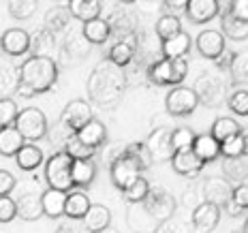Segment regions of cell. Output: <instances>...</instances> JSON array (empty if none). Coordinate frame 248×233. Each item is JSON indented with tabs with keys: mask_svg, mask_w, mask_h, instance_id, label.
<instances>
[{
	"mask_svg": "<svg viewBox=\"0 0 248 233\" xmlns=\"http://www.w3.org/2000/svg\"><path fill=\"white\" fill-rule=\"evenodd\" d=\"M81 220H84V227L88 231L94 233V231H101L111 225V212L101 203H92L90 210L86 212V216Z\"/></svg>",
	"mask_w": 248,
	"mask_h": 233,
	"instance_id": "obj_22",
	"label": "cell"
},
{
	"mask_svg": "<svg viewBox=\"0 0 248 233\" xmlns=\"http://www.w3.org/2000/svg\"><path fill=\"white\" fill-rule=\"evenodd\" d=\"M150 188H152V186H150L148 180L143 178V175H139L135 182L124 190V197H126L131 203H143V201H146V197H148V193H150Z\"/></svg>",
	"mask_w": 248,
	"mask_h": 233,
	"instance_id": "obj_36",
	"label": "cell"
},
{
	"mask_svg": "<svg viewBox=\"0 0 248 233\" xmlns=\"http://www.w3.org/2000/svg\"><path fill=\"white\" fill-rule=\"evenodd\" d=\"M90 199H88L86 193H79V190H75V193H69L66 195V205H64V214L69 216V218H84L86 212L90 210Z\"/></svg>",
	"mask_w": 248,
	"mask_h": 233,
	"instance_id": "obj_31",
	"label": "cell"
},
{
	"mask_svg": "<svg viewBox=\"0 0 248 233\" xmlns=\"http://www.w3.org/2000/svg\"><path fill=\"white\" fill-rule=\"evenodd\" d=\"M15 188V178L11 171L0 169V195H11V190Z\"/></svg>",
	"mask_w": 248,
	"mask_h": 233,
	"instance_id": "obj_49",
	"label": "cell"
},
{
	"mask_svg": "<svg viewBox=\"0 0 248 233\" xmlns=\"http://www.w3.org/2000/svg\"><path fill=\"white\" fill-rule=\"evenodd\" d=\"M242 154H246V143H244L242 133H237V135L225 139V141H220V156L223 158L242 156Z\"/></svg>",
	"mask_w": 248,
	"mask_h": 233,
	"instance_id": "obj_37",
	"label": "cell"
},
{
	"mask_svg": "<svg viewBox=\"0 0 248 233\" xmlns=\"http://www.w3.org/2000/svg\"><path fill=\"white\" fill-rule=\"evenodd\" d=\"M212 135H214L218 141H225V139L237 135V133H242V126L240 122H235L233 118H216L214 124H212Z\"/></svg>",
	"mask_w": 248,
	"mask_h": 233,
	"instance_id": "obj_32",
	"label": "cell"
},
{
	"mask_svg": "<svg viewBox=\"0 0 248 233\" xmlns=\"http://www.w3.org/2000/svg\"><path fill=\"white\" fill-rule=\"evenodd\" d=\"M167 111L171 116H188L197 109L199 105V94L195 92V88H186V86H175L169 90L167 98H165Z\"/></svg>",
	"mask_w": 248,
	"mask_h": 233,
	"instance_id": "obj_8",
	"label": "cell"
},
{
	"mask_svg": "<svg viewBox=\"0 0 248 233\" xmlns=\"http://www.w3.org/2000/svg\"><path fill=\"white\" fill-rule=\"evenodd\" d=\"M146 146L152 154V160H171L173 156V146H171V131L169 128H154L146 139Z\"/></svg>",
	"mask_w": 248,
	"mask_h": 233,
	"instance_id": "obj_13",
	"label": "cell"
},
{
	"mask_svg": "<svg viewBox=\"0 0 248 233\" xmlns=\"http://www.w3.org/2000/svg\"><path fill=\"white\" fill-rule=\"evenodd\" d=\"M15 160H17L19 169H24V171H32V169H37L39 165L43 163V152H41V148L34 146L32 141H26L24 148L15 154Z\"/></svg>",
	"mask_w": 248,
	"mask_h": 233,
	"instance_id": "obj_29",
	"label": "cell"
},
{
	"mask_svg": "<svg viewBox=\"0 0 248 233\" xmlns=\"http://www.w3.org/2000/svg\"><path fill=\"white\" fill-rule=\"evenodd\" d=\"M233 60H235V51H223L220 54V58H216V66L218 69H227V71H231V64H233Z\"/></svg>",
	"mask_w": 248,
	"mask_h": 233,
	"instance_id": "obj_51",
	"label": "cell"
},
{
	"mask_svg": "<svg viewBox=\"0 0 248 233\" xmlns=\"http://www.w3.org/2000/svg\"><path fill=\"white\" fill-rule=\"evenodd\" d=\"M133 54H135V45L131 41H118L109 49V60L118 66H126L133 60Z\"/></svg>",
	"mask_w": 248,
	"mask_h": 233,
	"instance_id": "obj_34",
	"label": "cell"
},
{
	"mask_svg": "<svg viewBox=\"0 0 248 233\" xmlns=\"http://www.w3.org/2000/svg\"><path fill=\"white\" fill-rule=\"evenodd\" d=\"M201 190H203V199L218 205V208H225L231 201V197H233V186H231V182L227 178H218V175L205 178Z\"/></svg>",
	"mask_w": 248,
	"mask_h": 233,
	"instance_id": "obj_10",
	"label": "cell"
},
{
	"mask_svg": "<svg viewBox=\"0 0 248 233\" xmlns=\"http://www.w3.org/2000/svg\"><path fill=\"white\" fill-rule=\"evenodd\" d=\"M188 75L186 58H161L148 69V79L156 86H180Z\"/></svg>",
	"mask_w": 248,
	"mask_h": 233,
	"instance_id": "obj_4",
	"label": "cell"
},
{
	"mask_svg": "<svg viewBox=\"0 0 248 233\" xmlns=\"http://www.w3.org/2000/svg\"><path fill=\"white\" fill-rule=\"evenodd\" d=\"M69 9L75 19L88 22V19L101 17L103 0H69Z\"/></svg>",
	"mask_w": 248,
	"mask_h": 233,
	"instance_id": "obj_28",
	"label": "cell"
},
{
	"mask_svg": "<svg viewBox=\"0 0 248 233\" xmlns=\"http://www.w3.org/2000/svg\"><path fill=\"white\" fill-rule=\"evenodd\" d=\"M143 210L156 222L171 220V216L175 214V199L165 188H150L146 201H143Z\"/></svg>",
	"mask_w": 248,
	"mask_h": 233,
	"instance_id": "obj_6",
	"label": "cell"
},
{
	"mask_svg": "<svg viewBox=\"0 0 248 233\" xmlns=\"http://www.w3.org/2000/svg\"><path fill=\"white\" fill-rule=\"evenodd\" d=\"M90 120H92V107H90V103L81 101V98L71 101L69 105L64 107L62 116H60V122L64 124V126H69L71 131H75V133Z\"/></svg>",
	"mask_w": 248,
	"mask_h": 233,
	"instance_id": "obj_11",
	"label": "cell"
},
{
	"mask_svg": "<svg viewBox=\"0 0 248 233\" xmlns=\"http://www.w3.org/2000/svg\"><path fill=\"white\" fill-rule=\"evenodd\" d=\"M39 0H9V13L15 19H28L37 11Z\"/></svg>",
	"mask_w": 248,
	"mask_h": 233,
	"instance_id": "obj_41",
	"label": "cell"
},
{
	"mask_svg": "<svg viewBox=\"0 0 248 233\" xmlns=\"http://www.w3.org/2000/svg\"><path fill=\"white\" fill-rule=\"evenodd\" d=\"M190 49V37L184 32V30H180L178 34H173V37L165 39L163 41V58H186V54H188Z\"/></svg>",
	"mask_w": 248,
	"mask_h": 233,
	"instance_id": "obj_23",
	"label": "cell"
},
{
	"mask_svg": "<svg viewBox=\"0 0 248 233\" xmlns=\"http://www.w3.org/2000/svg\"><path fill=\"white\" fill-rule=\"evenodd\" d=\"M81 32H84V37L90 41L92 45H101V43H105V41L111 37V26H109L107 19L94 17V19H88V22H84Z\"/></svg>",
	"mask_w": 248,
	"mask_h": 233,
	"instance_id": "obj_25",
	"label": "cell"
},
{
	"mask_svg": "<svg viewBox=\"0 0 248 233\" xmlns=\"http://www.w3.org/2000/svg\"><path fill=\"white\" fill-rule=\"evenodd\" d=\"M231 201L237 205L240 210H248V182H242V184H235L233 188V197Z\"/></svg>",
	"mask_w": 248,
	"mask_h": 233,
	"instance_id": "obj_48",
	"label": "cell"
},
{
	"mask_svg": "<svg viewBox=\"0 0 248 233\" xmlns=\"http://www.w3.org/2000/svg\"><path fill=\"white\" fill-rule=\"evenodd\" d=\"M124 152L128 154V156H133L137 160L139 165H141V169L146 171V169H150V165L154 163L152 160V154H150V150L146 146V141H137V143H128L126 148H124Z\"/></svg>",
	"mask_w": 248,
	"mask_h": 233,
	"instance_id": "obj_38",
	"label": "cell"
},
{
	"mask_svg": "<svg viewBox=\"0 0 248 233\" xmlns=\"http://www.w3.org/2000/svg\"><path fill=\"white\" fill-rule=\"evenodd\" d=\"M45 212H43V201H41V195H24L17 199V216L24 220H37L41 218Z\"/></svg>",
	"mask_w": 248,
	"mask_h": 233,
	"instance_id": "obj_27",
	"label": "cell"
},
{
	"mask_svg": "<svg viewBox=\"0 0 248 233\" xmlns=\"http://www.w3.org/2000/svg\"><path fill=\"white\" fill-rule=\"evenodd\" d=\"M171 167H173V171L178 175H184V178H195L197 173L203 171L205 163L193 152V148H188V150H178V152H173Z\"/></svg>",
	"mask_w": 248,
	"mask_h": 233,
	"instance_id": "obj_15",
	"label": "cell"
},
{
	"mask_svg": "<svg viewBox=\"0 0 248 233\" xmlns=\"http://www.w3.org/2000/svg\"><path fill=\"white\" fill-rule=\"evenodd\" d=\"M229 13L248 22V0H231L229 2Z\"/></svg>",
	"mask_w": 248,
	"mask_h": 233,
	"instance_id": "obj_50",
	"label": "cell"
},
{
	"mask_svg": "<svg viewBox=\"0 0 248 233\" xmlns=\"http://www.w3.org/2000/svg\"><path fill=\"white\" fill-rule=\"evenodd\" d=\"M242 137H244V143H246V154H248V128H242Z\"/></svg>",
	"mask_w": 248,
	"mask_h": 233,
	"instance_id": "obj_57",
	"label": "cell"
},
{
	"mask_svg": "<svg viewBox=\"0 0 248 233\" xmlns=\"http://www.w3.org/2000/svg\"><path fill=\"white\" fill-rule=\"evenodd\" d=\"M71 17H73L71 9L54 7V9H49V11H47V15H45V28L51 30V32H56V30H62L66 24L71 22Z\"/></svg>",
	"mask_w": 248,
	"mask_h": 233,
	"instance_id": "obj_35",
	"label": "cell"
},
{
	"mask_svg": "<svg viewBox=\"0 0 248 233\" xmlns=\"http://www.w3.org/2000/svg\"><path fill=\"white\" fill-rule=\"evenodd\" d=\"M75 135H77V139H79L81 143H86V146L99 150L101 146H105V141H107V128H105V124H103V122H99V120H94V118H92L90 122L84 124V126L75 133Z\"/></svg>",
	"mask_w": 248,
	"mask_h": 233,
	"instance_id": "obj_18",
	"label": "cell"
},
{
	"mask_svg": "<svg viewBox=\"0 0 248 233\" xmlns=\"http://www.w3.org/2000/svg\"><path fill=\"white\" fill-rule=\"evenodd\" d=\"M180 30H182V22H180L178 15L165 13V15L158 17V22H156V34H158V39H161V41L173 37V34H178Z\"/></svg>",
	"mask_w": 248,
	"mask_h": 233,
	"instance_id": "obj_33",
	"label": "cell"
},
{
	"mask_svg": "<svg viewBox=\"0 0 248 233\" xmlns=\"http://www.w3.org/2000/svg\"><path fill=\"white\" fill-rule=\"evenodd\" d=\"M186 2L188 0H165V4L171 9H186Z\"/></svg>",
	"mask_w": 248,
	"mask_h": 233,
	"instance_id": "obj_54",
	"label": "cell"
},
{
	"mask_svg": "<svg viewBox=\"0 0 248 233\" xmlns=\"http://www.w3.org/2000/svg\"><path fill=\"white\" fill-rule=\"evenodd\" d=\"M220 220V208L210 201H201L193 210V227L197 233H212Z\"/></svg>",
	"mask_w": 248,
	"mask_h": 233,
	"instance_id": "obj_14",
	"label": "cell"
},
{
	"mask_svg": "<svg viewBox=\"0 0 248 233\" xmlns=\"http://www.w3.org/2000/svg\"><path fill=\"white\" fill-rule=\"evenodd\" d=\"M242 233H244V231H242Z\"/></svg>",
	"mask_w": 248,
	"mask_h": 233,
	"instance_id": "obj_61",
	"label": "cell"
},
{
	"mask_svg": "<svg viewBox=\"0 0 248 233\" xmlns=\"http://www.w3.org/2000/svg\"><path fill=\"white\" fill-rule=\"evenodd\" d=\"M90 41H88L84 37V32H71V37L66 39V43H64V47L71 51L73 56H77V58H84V56H88V49H90Z\"/></svg>",
	"mask_w": 248,
	"mask_h": 233,
	"instance_id": "obj_44",
	"label": "cell"
},
{
	"mask_svg": "<svg viewBox=\"0 0 248 233\" xmlns=\"http://www.w3.org/2000/svg\"><path fill=\"white\" fill-rule=\"evenodd\" d=\"M193 152L203 160V163H212L220 156V141L216 139L212 133H201L195 137L193 143Z\"/></svg>",
	"mask_w": 248,
	"mask_h": 233,
	"instance_id": "obj_19",
	"label": "cell"
},
{
	"mask_svg": "<svg viewBox=\"0 0 248 233\" xmlns=\"http://www.w3.org/2000/svg\"><path fill=\"white\" fill-rule=\"evenodd\" d=\"M30 43H32V37H30V32H26L24 28H9V30H4V34L0 37L2 51L9 56H24L26 51L30 49Z\"/></svg>",
	"mask_w": 248,
	"mask_h": 233,
	"instance_id": "obj_17",
	"label": "cell"
},
{
	"mask_svg": "<svg viewBox=\"0 0 248 233\" xmlns=\"http://www.w3.org/2000/svg\"><path fill=\"white\" fill-rule=\"evenodd\" d=\"M184 13L188 17V22L208 24L220 13V4H218V0H188Z\"/></svg>",
	"mask_w": 248,
	"mask_h": 233,
	"instance_id": "obj_16",
	"label": "cell"
},
{
	"mask_svg": "<svg viewBox=\"0 0 248 233\" xmlns=\"http://www.w3.org/2000/svg\"><path fill=\"white\" fill-rule=\"evenodd\" d=\"M24 143H26V139L17 131V126L0 128V154L2 156H15L24 148Z\"/></svg>",
	"mask_w": 248,
	"mask_h": 233,
	"instance_id": "obj_24",
	"label": "cell"
},
{
	"mask_svg": "<svg viewBox=\"0 0 248 233\" xmlns=\"http://www.w3.org/2000/svg\"><path fill=\"white\" fill-rule=\"evenodd\" d=\"M64 152L75 160V158H92V156H94L96 150H94V148H90V146H86V143H81L79 139H77V135L73 133V135L69 137V141H66Z\"/></svg>",
	"mask_w": 248,
	"mask_h": 233,
	"instance_id": "obj_43",
	"label": "cell"
},
{
	"mask_svg": "<svg viewBox=\"0 0 248 233\" xmlns=\"http://www.w3.org/2000/svg\"><path fill=\"white\" fill-rule=\"evenodd\" d=\"M58 81V66L49 56H30L19 66V81L17 92L24 96L43 94L54 88Z\"/></svg>",
	"mask_w": 248,
	"mask_h": 233,
	"instance_id": "obj_2",
	"label": "cell"
},
{
	"mask_svg": "<svg viewBox=\"0 0 248 233\" xmlns=\"http://www.w3.org/2000/svg\"><path fill=\"white\" fill-rule=\"evenodd\" d=\"M122 66L113 64L107 58L105 62H101L94 71H92L90 79H88V92L90 98L103 109H111L120 103V98L124 94V88H126V79H124Z\"/></svg>",
	"mask_w": 248,
	"mask_h": 233,
	"instance_id": "obj_1",
	"label": "cell"
},
{
	"mask_svg": "<svg viewBox=\"0 0 248 233\" xmlns=\"http://www.w3.org/2000/svg\"><path fill=\"white\" fill-rule=\"evenodd\" d=\"M15 126H17V131L24 135L26 141H32V143L43 139L49 131L47 118H45V113L37 109V107H26V109L19 111L17 120H15Z\"/></svg>",
	"mask_w": 248,
	"mask_h": 233,
	"instance_id": "obj_5",
	"label": "cell"
},
{
	"mask_svg": "<svg viewBox=\"0 0 248 233\" xmlns=\"http://www.w3.org/2000/svg\"><path fill=\"white\" fill-rule=\"evenodd\" d=\"M94 233H120V231H116L113 227L109 225V227H105V229H101V231H94Z\"/></svg>",
	"mask_w": 248,
	"mask_h": 233,
	"instance_id": "obj_56",
	"label": "cell"
},
{
	"mask_svg": "<svg viewBox=\"0 0 248 233\" xmlns=\"http://www.w3.org/2000/svg\"><path fill=\"white\" fill-rule=\"evenodd\" d=\"M223 173L231 184L248 182V154L223 158Z\"/></svg>",
	"mask_w": 248,
	"mask_h": 233,
	"instance_id": "obj_20",
	"label": "cell"
},
{
	"mask_svg": "<svg viewBox=\"0 0 248 233\" xmlns=\"http://www.w3.org/2000/svg\"><path fill=\"white\" fill-rule=\"evenodd\" d=\"M9 90H13L11 79H9V73H7V69H0V98H9L7 96Z\"/></svg>",
	"mask_w": 248,
	"mask_h": 233,
	"instance_id": "obj_52",
	"label": "cell"
},
{
	"mask_svg": "<svg viewBox=\"0 0 248 233\" xmlns=\"http://www.w3.org/2000/svg\"><path fill=\"white\" fill-rule=\"evenodd\" d=\"M227 105L235 116H248V90H235L227 96Z\"/></svg>",
	"mask_w": 248,
	"mask_h": 233,
	"instance_id": "obj_45",
	"label": "cell"
},
{
	"mask_svg": "<svg viewBox=\"0 0 248 233\" xmlns=\"http://www.w3.org/2000/svg\"><path fill=\"white\" fill-rule=\"evenodd\" d=\"M231 77L237 84H248V51L235 54V60L231 64Z\"/></svg>",
	"mask_w": 248,
	"mask_h": 233,
	"instance_id": "obj_46",
	"label": "cell"
},
{
	"mask_svg": "<svg viewBox=\"0 0 248 233\" xmlns=\"http://www.w3.org/2000/svg\"><path fill=\"white\" fill-rule=\"evenodd\" d=\"M118 2H122V4H133L135 0H118Z\"/></svg>",
	"mask_w": 248,
	"mask_h": 233,
	"instance_id": "obj_58",
	"label": "cell"
},
{
	"mask_svg": "<svg viewBox=\"0 0 248 233\" xmlns=\"http://www.w3.org/2000/svg\"><path fill=\"white\" fill-rule=\"evenodd\" d=\"M195 92L199 94V103L208 107H216L225 98V84L220 75L216 73H203L195 81Z\"/></svg>",
	"mask_w": 248,
	"mask_h": 233,
	"instance_id": "obj_9",
	"label": "cell"
},
{
	"mask_svg": "<svg viewBox=\"0 0 248 233\" xmlns=\"http://www.w3.org/2000/svg\"><path fill=\"white\" fill-rule=\"evenodd\" d=\"M51 47H54V34L51 30H39L32 37V43H30V49H34V56H47Z\"/></svg>",
	"mask_w": 248,
	"mask_h": 233,
	"instance_id": "obj_40",
	"label": "cell"
},
{
	"mask_svg": "<svg viewBox=\"0 0 248 233\" xmlns=\"http://www.w3.org/2000/svg\"><path fill=\"white\" fill-rule=\"evenodd\" d=\"M244 233H248V218H246V222H244V229H242Z\"/></svg>",
	"mask_w": 248,
	"mask_h": 233,
	"instance_id": "obj_59",
	"label": "cell"
},
{
	"mask_svg": "<svg viewBox=\"0 0 248 233\" xmlns=\"http://www.w3.org/2000/svg\"><path fill=\"white\" fill-rule=\"evenodd\" d=\"M96 165L92 158H75L73 160V184L77 188H88L94 182Z\"/></svg>",
	"mask_w": 248,
	"mask_h": 233,
	"instance_id": "obj_26",
	"label": "cell"
},
{
	"mask_svg": "<svg viewBox=\"0 0 248 233\" xmlns=\"http://www.w3.org/2000/svg\"><path fill=\"white\" fill-rule=\"evenodd\" d=\"M0 49H2V45H0Z\"/></svg>",
	"mask_w": 248,
	"mask_h": 233,
	"instance_id": "obj_60",
	"label": "cell"
},
{
	"mask_svg": "<svg viewBox=\"0 0 248 233\" xmlns=\"http://www.w3.org/2000/svg\"><path fill=\"white\" fill-rule=\"evenodd\" d=\"M156 233H186V231H184V227L180 225V222H169V220H165V222H161V227H158Z\"/></svg>",
	"mask_w": 248,
	"mask_h": 233,
	"instance_id": "obj_53",
	"label": "cell"
},
{
	"mask_svg": "<svg viewBox=\"0 0 248 233\" xmlns=\"http://www.w3.org/2000/svg\"><path fill=\"white\" fill-rule=\"evenodd\" d=\"M66 190L58 188H47L45 193H41V201H43V212L49 218H60L64 214V205H66Z\"/></svg>",
	"mask_w": 248,
	"mask_h": 233,
	"instance_id": "obj_21",
	"label": "cell"
},
{
	"mask_svg": "<svg viewBox=\"0 0 248 233\" xmlns=\"http://www.w3.org/2000/svg\"><path fill=\"white\" fill-rule=\"evenodd\" d=\"M17 216V201L9 195H0V222H11Z\"/></svg>",
	"mask_w": 248,
	"mask_h": 233,
	"instance_id": "obj_47",
	"label": "cell"
},
{
	"mask_svg": "<svg viewBox=\"0 0 248 233\" xmlns=\"http://www.w3.org/2000/svg\"><path fill=\"white\" fill-rule=\"evenodd\" d=\"M195 133H193V128H188V126H180V128H175V131H171V146H173V152H178V150H188V148H193V143H195Z\"/></svg>",
	"mask_w": 248,
	"mask_h": 233,
	"instance_id": "obj_42",
	"label": "cell"
},
{
	"mask_svg": "<svg viewBox=\"0 0 248 233\" xmlns=\"http://www.w3.org/2000/svg\"><path fill=\"white\" fill-rule=\"evenodd\" d=\"M56 233H79V231H75L73 227H60V229L56 231Z\"/></svg>",
	"mask_w": 248,
	"mask_h": 233,
	"instance_id": "obj_55",
	"label": "cell"
},
{
	"mask_svg": "<svg viewBox=\"0 0 248 233\" xmlns=\"http://www.w3.org/2000/svg\"><path fill=\"white\" fill-rule=\"evenodd\" d=\"M220 26H223V34L231 41H246L248 39V22L246 19H240L231 13H225L223 19H220Z\"/></svg>",
	"mask_w": 248,
	"mask_h": 233,
	"instance_id": "obj_30",
	"label": "cell"
},
{
	"mask_svg": "<svg viewBox=\"0 0 248 233\" xmlns=\"http://www.w3.org/2000/svg\"><path fill=\"white\" fill-rule=\"evenodd\" d=\"M197 51L203 58H210V60H216L220 58V54L225 51V34L223 30H201L197 34Z\"/></svg>",
	"mask_w": 248,
	"mask_h": 233,
	"instance_id": "obj_12",
	"label": "cell"
},
{
	"mask_svg": "<svg viewBox=\"0 0 248 233\" xmlns=\"http://www.w3.org/2000/svg\"><path fill=\"white\" fill-rule=\"evenodd\" d=\"M45 180H47L49 188L58 190H73V158L62 150V152L51 154L45 163Z\"/></svg>",
	"mask_w": 248,
	"mask_h": 233,
	"instance_id": "obj_3",
	"label": "cell"
},
{
	"mask_svg": "<svg viewBox=\"0 0 248 233\" xmlns=\"http://www.w3.org/2000/svg\"><path fill=\"white\" fill-rule=\"evenodd\" d=\"M141 165L137 163L133 156H128L126 152H122L113 163L109 165V173H111V182L116 188H120L122 193L128 188L135 180L141 175Z\"/></svg>",
	"mask_w": 248,
	"mask_h": 233,
	"instance_id": "obj_7",
	"label": "cell"
},
{
	"mask_svg": "<svg viewBox=\"0 0 248 233\" xmlns=\"http://www.w3.org/2000/svg\"><path fill=\"white\" fill-rule=\"evenodd\" d=\"M17 116H19L17 103L13 98H0V128L15 126Z\"/></svg>",
	"mask_w": 248,
	"mask_h": 233,
	"instance_id": "obj_39",
	"label": "cell"
}]
</instances>
